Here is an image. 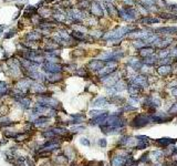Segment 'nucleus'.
I'll list each match as a JSON object with an SVG mask.
<instances>
[{
  "instance_id": "ea45409f",
  "label": "nucleus",
  "mask_w": 177,
  "mask_h": 166,
  "mask_svg": "<svg viewBox=\"0 0 177 166\" xmlns=\"http://www.w3.org/2000/svg\"><path fill=\"white\" fill-rule=\"evenodd\" d=\"M176 40H177V36H176Z\"/></svg>"
},
{
  "instance_id": "473e14b6",
  "label": "nucleus",
  "mask_w": 177,
  "mask_h": 166,
  "mask_svg": "<svg viewBox=\"0 0 177 166\" xmlns=\"http://www.w3.org/2000/svg\"><path fill=\"white\" fill-rule=\"evenodd\" d=\"M169 113H177V103L172 106V109L169 110Z\"/></svg>"
},
{
  "instance_id": "f03ea898",
  "label": "nucleus",
  "mask_w": 177,
  "mask_h": 166,
  "mask_svg": "<svg viewBox=\"0 0 177 166\" xmlns=\"http://www.w3.org/2000/svg\"><path fill=\"white\" fill-rule=\"evenodd\" d=\"M31 84H32V81L28 78H20L19 80L14 81L13 83V87L19 90L20 92L25 93L27 95L30 94V87H31Z\"/></svg>"
},
{
  "instance_id": "7c9ffc66",
  "label": "nucleus",
  "mask_w": 177,
  "mask_h": 166,
  "mask_svg": "<svg viewBox=\"0 0 177 166\" xmlns=\"http://www.w3.org/2000/svg\"><path fill=\"white\" fill-rule=\"evenodd\" d=\"M32 16H33V14H32L30 11H28V10H25V12H23V18H25V19H29V20H30Z\"/></svg>"
},
{
  "instance_id": "cd10ccee",
  "label": "nucleus",
  "mask_w": 177,
  "mask_h": 166,
  "mask_svg": "<svg viewBox=\"0 0 177 166\" xmlns=\"http://www.w3.org/2000/svg\"><path fill=\"white\" fill-rule=\"evenodd\" d=\"M80 143L82 144V145H84V146H91V142H90V140L89 138H86V137H81L80 138Z\"/></svg>"
},
{
  "instance_id": "20e7f679",
  "label": "nucleus",
  "mask_w": 177,
  "mask_h": 166,
  "mask_svg": "<svg viewBox=\"0 0 177 166\" xmlns=\"http://www.w3.org/2000/svg\"><path fill=\"white\" fill-rule=\"evenodd\" d=\"M127 32H128V28H126V27L117 28V29L111 31L108 33L103 34V39H120V38L124 37Z\"/></svg>"
},
{
  "instance_id": "1a4fd4ad",
  "label": "nucleus",
  "mask_w": 177,
  "mask_h": 166,
  "mask_svg": "<svg viewBox=\"0 0 177 166\" xmlns=\"http://www.w3.org/2000/svg\"><path fill=\"white\" fill-rule=\"evenodd\" d=\"M12 90V86L5 81H0V98L10 96V93Z\"/></svg>"
},
{
  "instance_id": "bb28decb",
  "label": "nucleus",
  "mask_w": 177,
  "mask_h": 166,
  "mask_svg": "<svg viewBox=\"0 0 177 166\" xmlns=\"http://www.w3.org/2000/svg\"><path fill=\"white\" fill-rule=\"evenodd\" d=\"M156 60H157V58H152V55L151 56H147V58H145V60H144V63H148V64H154L155 62H156Z\"/></svg>"
},
{
  "instance_id": "393cba45",
  "label": "nucleus",
  "mask_w": 177,
  "mask_h": 166,
  "mask_svg": "<svg viewBox=\"0 0 177 166\" xmlns=\"http://www.w3.org/2000/svg\"><path fill=\"white\" fill-rule=\"evenodd\" d=\"M25 164L27 166H37V163L29 156H25Z\"/></svg>"
},
{
  "instance_id": "9b49d317",
  "label": "nucleus",
  "mask_w": 177,
  "mask_h": 166,
  "mask_svg": "<svg viewBox=\"0 0 177 166\" xmlns=\"http://www.w3.org/2000/svg\"><path fill=\"white\" fill-rule=\"evenodd\" d=\"M18 132L19 131L14 129L13 127H11V129H2V135L7 140H14L16 136L18 135Z\"/></svg>"
},
{
  "instance_id": "a878e982",
  "label": "nucleus",
  "mask_w": 177,
  "mask_h": 166,
  "mask_svg": "<svg viewBox=\"0 0 177 166\" xmlns=\"http://www.w3.org/2000/svg\"><path fill=\"white\" fill-rule=\"evenodd\" d=\"M85 54V51L84 50H74L73 52H72V55L74 56V58H78V56H82V55Z\"/></svg>"
},
{
  "instance_id": "4c0bfd02",
  "label": "nucleus",
  "mask_w": 177,
  "mask_h": 166,
  "mask_svg": "<svg viewBox=\"0 0 177 166\" xmlns=\"http://www.w3.org/2000/svg\"><path fill=\"white\" fill-rule=\"evenodd\" d=\"M17 7H18L20 10H21V9H23V7H25V6H23V5H17Z\"/></svg>"
},
{
  "instance_id": "9d476101",
  "label": "nucleus",
  "mask_w": 177,
  "mask_h": 166,
  "mask_svg": "<svg viewBox=\"0 0 177 166\" xmlns=\"http://www.w3.org/2000/svg\"><path fill=\"white\" fill-rule=\"evenodd\" d=\"M105 65V62L102 61V60H91V61L88 63L86 68L88 70H91V71H100L102 69L104 68Z\"/></svg>"
},
{
  "instance_id": "5701e85b",
  "label": "nucleus",
  "mask_w": 177,
  "mask_h": 166,
  "mask_svg": "<svg viewBox=\"0 0 177 166\" xmlns=\"http://www.w3.org/2000/svg\"><path fill=\"white\" fill-rule=\"evenodd\" d=\"M106 111H103V110H91L89 112V114H90V116L92 117H96V116H100L102 114H104Z\"/></svg>"
},
{
  "instance_id": "7ed1b4c3",
  "label": "nucleus",
  "mask_w": 177,
  "mask_h": 166,
  "mask_svg": "<svg viewBox=\"0 0 177 166\" xmlns=\"http://www.w3.org/2000/svg\"><path fill=\"white\" fill-rule=\"evenodd\" d=\"M152 121V116L150 115H144V114H139L133 118V121L131 122V125L135 129H141L144 127L147 124Z\"/></svg>"
},
{
  "instance_id": "c756f323",
  "label": "nucleus",
  "mask_w": 177,
  "mask_h": 166,
  "mask_svg": "<svg viewBox=\"0 0 177 166\" xmlns=\"http://www.w3.org/2000/svg\"><path fill=\"white\" fill-rule=\"evenodd\" d=\"M99 145H100V147H102V148L106 147L108 142H106L105 138H100V140H99Z\"/></svg>"
},
{
  "instance_id": "0eeeda50",
  "label": "nucleus",
  "mask_w": 177,
  "mask_h": 166,
  "mask_svg": "<svg viewBox=\"0 0 177 166\" xmlns=\"http://www.w3.org/2000/svg\"><path fill=\"white\" fill-rule=\"evenodd\" d=\"M25 40H28V41H32V42H37V43H42L44 37L37 30L33 31H29L27 32L23 37Z\"/></svg>"
},
{
  "instance_id": "39448f33",
  "label": "nucleus",
  "mask_w": 177,
  "mask_h": 166,
  "mask_svg": "<svg viewBox=\"0 0 177 166\" xmlns=\"http://www.w3.org/2000/svg\"><path fill=\"white\" fill-rule=\"evenodd\" d=\"M50 120L49 117L47 116V115H40V116L33 122V125H34V127L36 129H48V127H50L52 124L50 123Z\"/></svg>"
},
{
  "instance_id": "aec40b11",
  "label": "nucleus",
  "mask_w": 177,
  "mask_h": 166,
  "mask_svg": "<svg viewBox=\"0 0 177 166\" xmlns=\"http://www.w3.org/2000/svg\"><path fill=\"white\" fill-rule=\"evenodd\" d=\"M157 72L161 74V75H163V76L168 75V74L172 72V67L171 65H162V67H159V68L157 69Z\"/></svg>"
},
{
  "instance_id": "c85d7f7f",
  "label": "nucleus",
  "mask_w": 177,
  "mask_h": 166,
  "mask_svg": "<svg viewBox=\"0 0 177 166\" xmlns=\"http://www.w3.org/2000/svg\"><path fill=\"white\" fill-rule=\"evenodd\" d=\"M133 44H134L136 48H139V49H142V48L145 47V42H143L142 40H136L135 42H133Z\"/></svg>"
},
{
  "instance_id": "c9c22d12",
  "label": "nucleus",
  "mask_w": 177,
  "mask_h": 166,
  "mask_svg": "<svg viewBox=\"0 0 177 166\" xmlns=\"http://www.w3.org/2000/svg\"><path fill=\"white\" fill-rule=\"evenodd\" d=\"M8 142H9V140H7V138H3V140H1V141H0V146H3V145H6Z\"/></svg>"
},
{
  "instance_id": "58836bf2",
  "label": "nucleus",
  "mask_w": 177,
  "mask_h": 166,
  "mask_svg": "<svg viewBox=\"0 0 177 166\" xmlns=\"http://www.w3.org/2000/svg\"><path fill=\"white\" fill-rule=\"evenodd\" d=\"M1 72H2V67L0 65V73H1Z\"/></svg>"
},
{
  "instance_id": "f704fd0d",
  "label": "nucleus",
  "mask_w": 177,
  "mask_h": 166,
  "mask_svg": "<svg viewBox=\"0 0 177 166\" xmlns=\"http://www.w3.org/2000/svg\"><path fill=\"white\" fill-rule=\"evenodd\" d=\"M123 2L128 5V6H134V3H135L134 0H123Z\"/></svg>"
},
{
  "instance_id": "f8f14e48",
  "label": "nucleus",
  "mask_w": 177,
  "mask_h": 166,
  "mask_svg": "<svg viewBox=\"0 0 177 166\" xmlns=\"http://www.w3.org/2000/svg\"><path fill=\"white\" fill-rule=\"evenodd\" d=\"M110 103V100L108 98H104V96H101V98H95L94 101L92 102V106L94 107H103L105 105H108Z\"/></svg>"
},
{
  "instance_id": "e433bc0d",
  "label": "nucleus",
  "mask_w": 177,
  "mask_h": 166,
  "mask_svg": "<svg viewBox=\"0 0 177 166\" xmlns=\"http://www.w3.org/2000/svg\"><path fill=\"white\" fill-rule=\"evenodd\" d=\"M172 93H173V95H174V96H176V98H177V87H175V89L172 91Z\"/></svg>"
},
{
  "instance_id": "6ab92c4d",
  "label": "nucleus",
  "mask_w": 177,
  "mask_h": 166,
  "mask_svg": "<svg viewBox=\"0 0 177 166\" xmlns=\"http://www.w3.org/2000/svg\"><path fill=\"white\" fill-rule=\"evenodd\" d=\"M177 28L174 27H166V28H159L156 29V33H161V34H165V33H176Z\"/></svg>"
},
{
  "instance_id": "b1692460",
  "label": "nucleus",
  "mask_w": 177,
  "mask_h": 166,
  "mask_svg": "<svg viewBox=\"0 0 177 166\" xmlns=\"http://www.w3.org/2000/svg\"><path fill=\"white\" fill-rule=\"evenodd\" d=\"M16 32H17V29H12V30H9L8 32H6V34L3 36V39H10V38H12L14 34H16Z\"/></svg>"
},
{
  "instance_id": "f3484780",
  "label": "nucleus",
  "mask_w": 177,
  "mask_h": 166,
  "mask_svg": "<svg viewBox=\"0 0 177 166\" xmlns=\"http://www.w3.org/2000/svg\"><path fill=\"white\" fill-rule=\"evenodd\" d=\"M76 6H78L76 7L78 9H80V10L84 11V10L90 9V7H91V2H90L89 0H79L78 3H76Z\"/></svg>"
},
{
  "instance_id": "a211bd4d",
  "label": "nucleus",
  "mask_w": 177,
  "mask_h": 166,
  "mask_svg": "<svg viewBox=\"0 0 177 166\" xmlns=\"http://www.w3.org/2000/svg\"><path fill=\"white\" fill-rule=\"evenodd\" d=\"M134 84L141 86V87H144V86H147V78L145 76H136L134 78Z\"/></svg>"
},
{
  "instance_id": "72a5a7b5",
  "label": "nucleus",
  "mask_w": 177,
  "mask_h": 166,
  "mask_svg": "<svg viewBox=\"0 0 177 166\" xmlns=\"http://www.w3.org/2000/svg\"><path fill=\"white\" fill-rule=\"evenodd\" d=\"M164 51H165V50H163L162 52H159V58H164L165 55L169 54V51H167V50H166V52H164Z\"/></svg>"
},
{
  "instance_id": "dca6fc26",
  "label": "nucleus",
  "mask_w": 177,
  "mask_h": 166,
  "mask_svg": "<svg viewBox=\"0 0 177 166\" xmlns=\"http://www.w3.org/2000/svg\"><path fill=\"white\" fill-rule=\"evenodd\" d=\"M106 10L110 16H113V17H119V9L116 7L112 5L111 2H106Z\"/></svg>"
},
{
  "instance_id": "f257e3e1",
  "label": "nucleus",
  "mask_w": 177,
  "mask_h": 166,
  "mask_svg": "<svg viewBox=\"0 0 177 166\" xmlns=\"http://www.w3.org/2000/svg\"><path fill=\"white\" fill-rule=\"evenodd\" d=\"M64 64L60 62H49L44 61L41 65V71L45 74H53V73H63Z\"/></svg>"
},
{
  "instance_id": "412c9836",
  "label": "nucleus",
  "mask_w": 177,
  "mask_h": 166,
  "mask_svg": "<svg viewBox=\"0 0 177 166\" xmlns=\"http://www.w3.org/2000/svg\"><path fill=\"white\" fill-rule=\"evenodd\" d=\"M158 21H159L158 18H152V17H147V16L141 20V22H143L145 25H152V23H156Z\"/></svg>"
},
{
  "instance_id": "2eb2a0df",
  "label": "nucleus",
  "mask_w": 177,
  "mask_h": 166,
  "mask_svg": "<svg viewBox=\"0 0 177 166\" xmlns=\"http://www.w3.org/2000/svg\"><path fill=\"white\" fill-rule=\"evenodd\" d=\"M177 142V140H173V138H168V137H165V138H159L156 141L158 145H161L162 147H166V146H168V145H171V144H175Z\"/></svg>"
},
{
  "instance_id": "4be33fe9",
  "label": "nucleus",
  "mask_w": 177,
  "mask_h": 166,
  "mask_svg": "<svg viewBox=\"0 0 177 166\" xmlns=\"http://www.w3.org/2000/svg\"><path fill=\"white\" fill-rule=\"evenodd\" d=\"M75 74H76V75H79V76H81V78H88V76H89L88 69H85V68L76 69Z\"/></svg>"
},
{
  "instance_id": "ddd939ff",
  "label": "nucleus",
  "mask_w": 177,
  "mask_h": 166,
  "mask_svg": "<svg viewBox=\"0 0 177 166\" xmlns=\"http://www.w3.org/2000/svg\"><path fill=\"white\" fill-rule=\"evenodd\" d=\"M126 163V157L123 156H114L111 158V165L112 166H124Z\"/></svg>"
},
{
  "instance_id": "6e6552de",
  "label": "nucleus",
  "mask_w": 177,
  "mask_h": 166,
  "mask_svg": "<svg viewBox=\"0 0 177 166\" xmlns=\"http://www.w3.org/2000/svg\"><path fill=\"white\" fill-rule=\"evenodd\" d=\"M90 13H91L92 16L96 17V18H102V17L104 16L103 7L100 5V2H97V1H93V2H91Z\"/></svg>"
},
{
  "instance_id": "4468645a",
  "label": "nucleus",
  "mask_w": 177,
  "mask_h": 166,
  "mask_svg": "<svg viewBox=\"0 0 177 166\" xmlns=\"http://www.w3.org/2000/svg\"><path fill=\"white\" fill-rule=\"evenodd\" d=\"M153 54H154V49L152 47H144V48L139 50V55L142 58H147V56H151Z\"/></svg>"
},
{
  "instance_id": "2f4dec72",
  "label": "nucleus",
  "mask_w": 177,
  "mask_h": 166,
  "mask_svg": "<svg viewBox=\"0 0 177 166\" xmlns=\"http://www.w3.org/2000/svg\"><path fill=\"white\" fill-rule=\"evenodd\" d=\"M135 110H136V107H134L132 105H125L124 109H123V111H135Z\"/></svg>"
},
{
  "instance_id": "423d86ee",
  "label": "nucleus",
  "mask_w": 177,
  "mask_h": 166,
  "mask_svg": "<svg viewBox=\"0 0 177 166\" xmlns=\"http://www.w3.org/2000/svg\"><path fill=\"white\" fill-rule=\"evenodd\" d=\"M63 73H53V74H47V79L44 84L47 86L53 85V84H59L60 82L63 81Z\"/></svg>"
}]
</instances>
